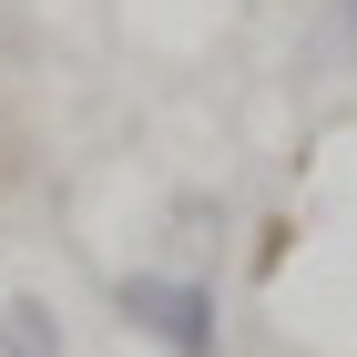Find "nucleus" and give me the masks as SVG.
Here are the masks:
<instances>
[{
    "mask_svg": "<svg viewBox=\"0 0 357 357\" xmlns=\"http://www.w3.org/2000/svg\"><path fill=\"white\" fill-rule=\"evenodd\" d=\"M327 41H337V52H357V0H327Z\"/></svg>",
    "mask_w": 357,
    "mask_h": 357,
    "instance_id": "20e7f679",
    "label": "nucleus"
},
{
    "mask_svg": "<svg viewBox=\"0 0 357 357\" xmlns=\"http://www.w3.org/2000/svg\"><path fill=\"white\" fill-rule=\"evenodd\" d=\"M112 317L164 357H225V306L204 275H174V266H133L112 275Z\"/></svg>",
    "mask_w": 357,
    "mask_h": 357,
    "instance_id": "f257e3e1",
    "label": "nucleus"
},
{
    "mask_svg": "<svg viewBox=\"0 0 357 357\" xmlns=\"http://www.w3.org/2000/svg\"><path fill=\"white\" fill-rule=\"evenodd\" d=\"M286 235H296V225H255V275H275V266H286Z\"/></svg>",
    "mask_w": 357,
    "mask_h": 357,
    "instance_id": "7ed1b4c3",
    "label": "nucleus"
},
{
    "mask_svg": "<svg viewBox=\"0 0 357 357\" xmlns=\"http://www.w3.org/2000/svg\"><path fill=\"white\" fill-rule=\"evenodd\" d=\"M0 357H61V317L41 296H0Z\"/></svg>",
    "mask_w": 357,
    "mask_h": 357,
    "instance_id": "f03ea898",
    "label": "nucleus"
}]
</instances>
